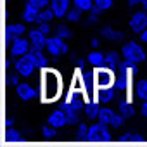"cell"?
Here are the masks:
<instances>
[{
    "label": "cell",
    "instance_id": "obj_11",
    "mask_svg": "<svg viewBox=\"0 0 147 147\" xmlns=\"http://www.w3.org/2000/svg\"><path fill=\"white\" fill-rule=\"evenodd\" d=\"M40 11H42V9H40L38 5L26 2L24 9H23V12H21V18H23V21H24V23H28V24H33V23L36 24V19H38Z\"/></svg>",
    "mask_w": 147,
    "mask_h": 147
},
{
    "label": "cell",
    "instance_id": "obj_25",
    "mask_svg": "<svg viewBox=\"0 0 147 147\" xmlns=\"http://www.w3.org/2000/svg\"><path fill=\"white\" fill-rule=\"evenodd\" d=\"M102 12H104L102 9H99L97 5H94V7L87 12V23H88V24H94V23H95V21L102 16Z\"/></svg>",
    "mask_w": 147,
    "mask_h": 147
},
{
    "label": "cell",
    "instance_id": "obj_26",
    "mask_svg": "<svg viewBox=\"0 0 147 147\" xmlns=\"http://www.w3.org/2000/svg\"><path fill=\"white\" fill-rule=\"evenodd\" d=\"M55 35H59V36H62V38H69L71 35H73V31L69 30V26H66V24H59L57 28H55Z\"/></svg>",
    "mask_w": 147,
    "mask_h": 147
},
{
    "label": "cell",
    "instance_id": "obj_32",
    "mask_svg": "<svg viewBox=\"0 0 147 147\" xmlns=\"http://www.w3.org/2000/svg\"><path fill=\"white\" fill-rule=\"evenodd\" d=\"M140 114L144 118H147V100H142V104H140Z\"/></svg>",
    "mask_w": 147,
    "mask_h": 147
},
{
    "label": "cell",
    "instance_id": "obj_15",
    "mask_svg": "<svg viewBox=\"0 0 147 147\" xmlns=\"http://www.w3.org/2000/svg\"><path fill=\"white\" fill-rule=\"evenodd\" d=\"M100 109H102L100 100H97V102H90V100H88V102L85 104V107H83V113H85V116H87L88 119H99Z\"/></svg>",
    "mask_w": 147,
    "mask_h": 147
},
{
    "label": "cell",
    "instance_id": "obj_19",
    "mask_svg": "<svg viewBox=\"0 0 147 147\" xmlns=\"http://www.w3.org/2000/svg\"><path fill=\"white\" fill-rule=\"evenodd\" d=\"M118 111L123 113L126 118H131V116H135V113H137L133 102H130V100H126V99H121V100L118 102Z\"/></svg>",
    "mask_w": 147,
    "mask_h": 147
},
{
    "label": "cell",
    "instance_id": "obj_9",
    "mask_svg": "<svg viewBox=\"0 0 147 147\" xmlns=\"http://www.w3.org/2000/svg\"><path fill=\"white\" fill-rule=\"evenodd\" d=\"M28 40H30V43H31V49H45L47 40H49V35L43 33V31L36 26V28L28 30Z\"/></svg>",
    "mask_w": 147,
    "mask_h": 147
},
{
    "label": "cell",
    "instance_id": "obj_33",
    "mask_svg": "<svg viewBox=\"0 0 147 147\" xmlns=\"http://www.w3.org/2000/svg\"><path fill=\"white\" fill-rule=\"evenodd\" d=\"M128 7H140V0H126Z\"/></svg>",
    "mask_w": 147,
    "mask_h": 147
},
{
    "label": "cell",
    "instance_id": "obj_27",
    "mask_svg": "<svg viewBox=\"0 0 147 147\" xmlns=\"http://www.w3.org/2000/svg\"><path fill=\"white\" fill-rule=\"evenodd\" d=\"M88 128H90V125H87L85 121H80L78 128H76V133L80 137H83V138H88Z\"/></svg>",
    "mask_w": 147,
    "mask_h": 147
},
{
    "label": "cell",
    "instance_id": "obj_13",
    "mask_svg": "<svg viewBox=\"0 0 147 147\" xmlns=\"http://www.w3.org/2000/svg\"><path fill=\"white\" fill-rule=\"evenodd\" d=\"M87 62L90 67H95V69H100L106 66V54H102L100 50L94 49L88 55H87Z\"/></svg>",
    "mask_w": 147,
    "mask_h": 147
},
{
    "label": "cell",
    "instance_id": "obj_7",
    "mask_svg": "<svg viewBox=\"0 0 147 147\" xmlns=\"http://www.w3.org/2000/svg\"><path fill=\"white\" fill-rule=\"evenodd\" d=\"M47 125H50V126H54L57 130H61V128H64V126L69 125V116H67V113L64 111L62 106L59 109L50 111V114L47 116Z\"/></svg>",
    "mask_w": 147,
    "mask_h": 147
},
{
    "label": "cell",
    "instance_id": "obj_17",
    "mask_svg": "<svg viewBox=\"0 0 147 147\" xmlns=\"http://www.w3.org/2000/svg\"><path fill=\"white\" fill-rule=\"evenodd\" d=\"M30 55L35 59V62H36L40 67H47V66H49V57L45 55L43 49H31V50H30Z\"/></svg>",
    "mask_w": 147,
    "mask_h": 147
},
{
    "label": "cell",
    "instance_id": "obj_2",
    "mask_svg": "<svg viewBox=\"0 0 147 147\" xmlns=\"http://www.w3.org/2000/svg\"><path fill=\"white\" fill-rule=\"evenodd\" d=\"M38 69H42V67L35 62V59L30 55V52L24 54V55H21V57H18L14 61V71L19 73L21 78H28V80L33 78L38 73Z\"/></svg>",
    "mask_w": 147,
    "mask_h": 147
},
{
    "label": "cell",
    "instance_id": "obj_4",
    "mask_svg": "<svg viewBox=\"0 0 147 147\" xmlns=\"http://www.w3.org/2000/svg\"><path fill=\"white\" fill-rule=\"evenodd\" d=\"M45 50L49 55L52 57H61V55H66L69 52V43L66 42V38L59 36V35H52L49 36L47 40V45H45Z\"/></svg>",
    "mask_w": 147,
    "mask_h": 147
},
{
    "label": "cell",
    "instance_id": "obj_22",
    "mask_svg": "<svg viewBox=\"0 0 147 147\" xmlns=\"http://www.w3.org/2000/svg\"><path fill=\"white\" fill-rule=\"evenodd\" d=\"M128 118L123 114V113H119V111H116V114H114V118H113V121H111V128H114V130H119V128H123L125 126V121H126Z\"/></svg>",
    "mask_w": 147,
    "mask_h": 147
},
{
    "label": "cell",
    "instance_id": "obj_35",
    "mask_svg": "<svg viewBox=\"0 0 147 147\" xmlns=\"http://www.w3.org/2000/svg\"><path fill=\"white\" fill-rule=\"evenodd\" d=\"M140 7L147 11V0H140Z\"/></svg>",
    "mask_w": 147,
    "mask_h": 147
},
{
    "label": "cell",
    "instance_id": "obj_14",
    "mask_svg": "<svg viewBox=\"0 0 147 147\" xmlns=\"http://www.w3.org/2000/svg\"><path fill=\"white\" fill-rule=\"evenodd\" d=\"M100 36H104L109 42H121L125 35H123L121 30H116L114 26H102L100 28Z\"/></svg>",
    "mask_w": 147,
    "mask_h": 147
},
{
    "label": "cell",
    "instance_id": "obj_12",
    "mask_svg": "<svg viewBox=\"0 0 147 147\" xmlns=\"http://www.w3.org/2000/svg\"><path fill=\"white\" fill-rule=\"evenodd\" d=\"M123 64H125V59H123L121 52H118V50H109V52H106V66H109L113 71L119 69Z\"/></svg>",
    "mask_w": 147,
    "mask_h": 147
},
{
    "label": "cell",
    "instance_id": "obj_28",
    "mask_svg": "<svg viewBox=\"0 0 147 147\" xmlns=\"http://www.w3.org/2000/svg\"><path fill=\"white\" fill-rule=\"evenodd\" d=\"M94 2H95V5H97L99 9H102V11L106 12V11L113 9V4H114V0H94Z\"/></svg>",
    "mask_w": 147,
    "mask_h": 147
},
{
    "label": "cell",
    "instance_id": "obj_10",
    "mask_svg": "<svg viewBox=\"0 0 147 147\" xmlns=\"http://www.w3.org/2000/svg\"><path fill=\"white\" fill-rule=\"evenodd\" d=\"M73 0H50V7L55 14V19H62L66 18V14L69 12V5H71Z\"/></svg>",
    "mask_w": 147,
    "mask_h": 147
},
{
    "label": "cell",
    "instance_id": "obj_8",
    "mask_svg": "<svg viewBox=\"0 0 147 147\" xmlns=\"http://www.w3.org/2000/svg\"><path fill=\"white\" fill-rule=\"evenodd\" d=\"M111 126L95 119V123H90V128H88V138H95V140H104V138H109L111 137Z\"/></svg>",
    "mask_w": 147,
    "mask_h": 147
},
{
    "label": "cell",
    "instance_id": "obj_34",
    "mask_svg": "<svg viewBox=\"0 0 147 147\" xmlns=\"http://www.w3.org/2000/svg\"><path fill=\"white\" fill-rule=\"evenodd\" d=\"M90 45H92V49H99L100 40H99V38H92V40H90Z\"/></svg>",
    "mask_w": 147,
    "mask_h": 147
},
{
    "label": "cell",
    "instance_id": "obj_16",
    "mask_svg": "<svg viewBox=\"0 0 147 147\" xmlns=\"http://www.w3.org/2000/svg\"><path fill=\"white\" fill-rule=\"evenodd\" d=\"M24 33H28V28L23 23H9V31H7V36H23Z\"/></svg>",
    "mask_w": 147,
    "mask_h": 147
},
{
    "label": "cell",
    "instance_id": "obj_18",
    "mask_svg": "<svg viewBox=\"0 0 147 147\" xmlns=\"http://www.w3.org/2000/svg\"><path fill=\"white\" fill-rule=\"evenodd\" d=\"M133 94L138 100H147V78H142L135 83Z\"/></svg>",
    "mask_w": 147,
    "mask_h": 147
},
{
    "label": "cell",
    "instance_id": "obj_5",
    "mask_svg": "<svg viewBox=\"0 0 147 147\" xmlns=\"http://www.w3.org/2000/svg\"><path fill=\"white\" fill-rule=\"evenodd\" d=\"M7 40H9V45H7L9 55L21 57V55H24L31 50V43L24 36H7Z\"/></svg>",
    "mask_w": 147,
    "mask_h": 147
},
{
    "label": "cell",
    "instance_id": "obj_23",
    "mask_svg": "<svg viewBox=\"0 0 147 147\" xmlns=\"http://www.w3.org/2000/svg\"><path fill=\"white\" fill-rule=\"evenodd\" d=\"M85 12H82L78 7H75L73 5L71 9H69V12L66 14V19H67V23H78L80 19H82V16H83Z\"/></svg>",
    "mask_w": 147,
    "mask_h": 147
},
{
    "label": "cell",
    "instance_id": "obj_31",
    "mask_svg": "<svg viewBox=\"0 0 147 147\" xmlns=\"http://www.w3.org/2000/svg\"><path fill=\"white\" fill-rule=\"evenodd\" d=\"M138 40H140L144 45H147V28H145L144 31H140V33H138Z\"/></svg>",
    "mask_w": 147,
    "mask_h": 147
},
{
    "label": "cell",
    "instance_id": "obj_24",
    "mask_svg": "<svg viewBox=\"0 0 147 147\" xmlns=\"http://www.w3.org/2000/svg\"><path fill=\"white\" fill-rule=\"evenodd\" d=\"M73 5H75V7H78L82 12H88L94 5H95V2H94V0H73Z\"/></svg>",
    "mask_w": 147,
    "mask_h": 147
},
{
    "label": "cell",
    "instance_id": "obj_3",
    "mask_svg": "<svg viewBox=\"0 0 147 147\" xmlns=\"http://www.w3.org/2000/svg\"><path fill=\"white\" fill-rule=\"evenodd\" d=\"M14 94L19 100H24V102H35L38 97H40V90H38V85L31 80L28 82H21L16 88H14Z\"/></svg>",
    "mask_w": 147,
    "mask_h": 147
},
{
    "label": "cell",
    "instance_id": "obj_30",
    "mask_svg": "<svg viewBox=\"0 0 147 147\" xmlns=\"http://www.w3.org/2000/svg\"><path fill=\"white\" fill-rule=\"evenodd\" d=\"M36 26H38L43 33H47V35L52 33V24H50V23H36Z\"/></svg>",
    "mask_w": 147,
    "mask_h": 147
},
{
    "label": "cell",
    "instance_id": "obj_21",
    "mask_svg": "<svg viewBox=\"0 0 147 147\" xmlns=\"http://www.w3.org/2000/svg\"><path fill=\"white\" fill-rule=\"evenodd\" d=\"M54 19H55V14H54L52 7L49 5V7H43V9L40 11V14H38V19H36V23H52Z\"/></svg>",
    "mask_w": 147,
    "mask_h": 147
},
{
    "label": "cell",
    "instance_id": "obj_20",
    "mask_svg": "<svg viewBox=\"0 0 147 147\" xmlns=\"http://www.w3.org/2000/svg\"><path fill=\"white\" fill-rule=\"evenodd\" d=\"M116 111H118V109H113V107H109L107 104H104L102 109H100V113H99V121H102V123H106V125H111V121H113Z\"/></svg>",
    "mask_w": 147,
    "mask_h": 147
},
{
    "label": "cell",
    "instance_id": "obj_1",
    "mask_svg": "<svg viewBox=\"0 0 147 147\" xmlns=\"http://www.w3.org/2000/svg\"><path fill=\"white\" fill-rule=\"evenodd\" d=\"M121 55H123V59H125L128 64H131V66L147 61V50H145L144 43H142V42L138 43V42H135V40H128V42L123 43V47H121Z\"/></svg>",
    "mask_w": 147,
    "mask_h": 147
},
{
    "label": "cell",
    "instance_id": "obj_29",
    "mask_svg": "<svg viewBox=\"0 0 147 147\" xmlns=\"http://www.w3.org/2000/svg\"><path fill=\"white\" fill-rule=\"evenodd\" d=\"M26 2L35 4V5H38L40 9H43V7H49V5H50V0H26Z\"/></svg>",
    "mask_w": 147,
    "mask_h": 147
},
{
    "label": "cell",
    "instance_id": "obj_6",
    "mask_svg": "<svg viewBox=\"0 0 147 147\" xmlns=\"http://www.w3.org/2000/svg\"><path fill=\"white\" fill-rule=\"evenodd\" d=\"M128 28L133 31V33H140V31H144L145 28H147V11L145 9H137V11H133L131 14H130V18H128Z\"/></svg>",
    "mask_w": 147,
    "mask_h": 147
}]
</instances>
